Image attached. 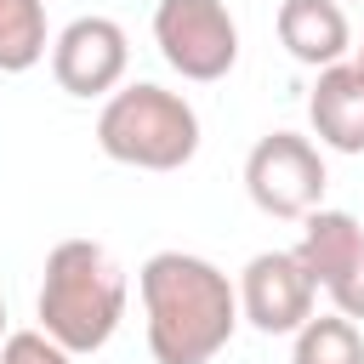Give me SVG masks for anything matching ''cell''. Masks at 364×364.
<instances>
[{
    "instance_id": "6da1fadb",
    "label": "cell",
    "mask_w": 364,
    "mask_h": 364,
    "mask_svg": "<svg viewBox=\"0 0 364 364\" xmlns=\"http://www.w3.org/2000/svg\"><path fill=\"white\" fill-rule=\"evenodd\" d=\"M136 290L154 364H210L239 330V284L193 250H154Z\"/></svg>"
},
{
    "instance_id": "7a4b0ae2",
    "label": "cell",
    "mask_w": 364,
    "mask_h": 364,
    "mask_svg": "<svg viewBox=\"0 0 364 364\" xmlns=\"http://www.w3.org/2000/svg\"><path fill=\"white\" fill-rule=\"evenodd\" d=\"M34 313H40V330L63 353H74V358L97 353L114 341V330L125 318V267L97 239H63L46 256Z\"/></svg>"
},
{
    "instance_id": "3957f363",
    "label": "cell",
    "mask_w": 364,
    "mask_h": 364,
    "mask_svg": "<svg viewBox=\"0 0 364 364\" xmlns=\"http://www.w3.org/2000/svg\"><path fill=\"white\" fill-rule=\"evenodd\" d=\"M97 148L131 171H182L199 154V114L182 91H165L154 80H131L114 97H102Z\"/></svg>"
},
{
    "instance_id": "277c9868",
    "label": "cell",
    "mask_w": 364,
    "mask_h": 364,
    "mask_svg": "<svg viewBox=\"0 0 364 364\" xmlns=\"http://www.w3.org/2000/svg\"><path fill=\"white\" fill-rule=\"evenodd\" d=\"M324 154L301 131H267L245 154V193L262 216L279 222H307L324 205Z\"/></svg>"
},
{
    "instance_id": "5b68a950",
    "label": "cell",
    "mask_w": 364,
    "mask_h": 364,
    "mask_svg": "<svg viewBox=\"0 0 364 364\" xmlns=\"http://www.w3.org/2000/svg\"><path fill=\"white\" fill-rule=\"evenodd\" d=\"M154 46L182 80L210 85V80H228L239 63V23H233L228 0H159Z\"/></svg>"
},
{
    "instance_id": "8992f818",
    "label": "cell",
    "mask_w": 364,
    "mask_h": 364,
    "mask_svg": "<svg viewBox=\"0 0 364 364\" xmlns=\"http://www.w3.org/2000/svg\"><path fill=\"white\" fill-rule=\"evenodd\" d=\"M313 296L318 284L296 250H256L239 273V318L262 336H296L313 318Z\"/></svg>"
},
{
    "instance_id": "52a82bcc",
    "label": "cell",
    "mask_w": 364,
    "mask_h": 364,
    "mask_svg": "<svg viewBox=\"0 0 364 364\" xmlns=\"http://www.w3.org/2000/svg\"><path fill=\"white\" fill-rule=\"evenodd\" d=\"M131 68V40L114 17H74L51 40V80L68 97H114Z\"/></svg>"
},
{
    "instance_id": "ba28073f",
    "label": "cell",
    "mask_w": 364,
    "mask_h": 364,
    "mask_svg": "<svg viewBox=\"0 0 364 364\" xmlns=\"http://www.w3.org/2000/svg\"><path fill=\"white\" fill-rule=\"evenodd\" d=\"M307 125L324 148L364 154V68L358 63L318 68V80L307 91Z\"/></svg>"
},
{
    "instance_id": "9c48e42d",
    "label": "cell",
    "mask_w": 364,
    "mask_h": 364,
    "mask_svg": "<svg viewBox=\"0 0 364 364\" xmlns=\"http://www.w3.org/2000/svg\"><path fill=\"white\" fill-rule=\"evenodd\" d=\"M279 46L307 68H336L353 51V28L341 0H284L279 6Z\"/></svg>"
},
{
    "instance_id": "30bf717a",
    "label": "cell",
    "mask_w": 364,
    "mask_h": 364,
    "mask_svg": "<svg viewBox=\"0 0 364 364\" xmlns=\"http://www.w3.org/2000/svg\"><path fill=\"white\" fill-rule=\"evenodd\" d=\"M364 250V228H358V216L353 210H313L307 222H301V239H296V256H301V267L313 273V284L318 290H330L347 267H353V256Z\"/></svg>"
},
{
    "instance_id": "8fae6325",
    "label": "cell",
    "mask_w": 364,
    "mask_h": 364,
    "mask_svg": "<svg viewBox=\"0 0 364 364\" xmlns=\"http://www.w3.org/2000/svg\"><path fill=\"white\" fill-rule=\"evenodd\" d=\"M46 46V0H0V74H28Z\"/></svg>"
},
{
    "instance_id": "7c38bea8",
    "label": "cell",
    "mask_w": 364,
    "mask_h": 364,
    "mask_svg": "<svg viewBox=\"0 0 364 364\" xmlns=\"http://www.w3.org/2000/svg\"><path fill=\"white\" fill-rule=\"evenodd\" d=\"M290 364H364V330L341 313H313L296 330Z\"/></svg>"
},
{
    "instance_id": "4fadbf2b",
    "label": "cell",
    "mask_w": 364,
    "mask_h": 364,
    "mask_svg": "<svg viewBox=\"0 0 364 364\" xmlns=\"http://www.w3.org/2000/svg\"><path fill=\"white\" fill-rule=\"evenodd\" d=\"M0 364H74V353H63L46 330H17V336H6Z\"/></svg>"
},
{
    "instance_id": "5bb4252c",
    "label": "cell",
    "mask_w": 364,
    "mask_h": 364,
    "mask_svg": "<svg viewBox=\"0 0 364 364\" xmlns=\"http://www.w3.org/2000/svg\"><path fill=\"white\" fill-rule=\"evenodd\" d=\"M330 301H336V313H341V318L364 324V250H358V256H353V267L330 284Z\"/></svg>"
},
{
    "instance_id": "9a60e30c",
    "label": "cell",
    "mask_w": 364,
    "mask_h": 364,
    "mask_svg": "<svg viewBox=\"0 0 364 364\" xmlns=\"http://www.w3.org/2000/svg\"><path fill=\"white\" fill-rule=\"evenodd\" d=\"M0 347H6V301H0Z\"/></svg>"
},
{
    "instance_id": "2e32d148",
    "label": "cell",
    "mask_w": 364,
    "mask_h": 364,
    "mask_svg": "<svg viewBox=\"0 0 364 364\" xmlns=\"http://www.w3.org/2000/svg\"><path fill=\"white\" fill-rule=\"evenodd\" d=\"M353 63H358V68H364V46H358V57H353Z\"/></svg>"
}]
</instances>
